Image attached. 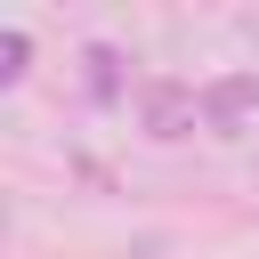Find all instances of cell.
Wrapping results in <instances>:
<instances>
[{
	"label": "cell",
	"instance_id": "6da1fadb",
	"mask_svg": "<svg viewBox=\"0 0 259 259\" xmlns=\"http://www.w3.org/2000/svg\"><path fill=\"white\" fill-rule=\"evenodd\" d=\"M138 121H146V138H186V130H202V89L194 81H170V73H154V81H138Z\"/></svg>",
	"mask_w": 259,
	"mask_h": 259
},
{
	"label": "cell",
	"instance_id": "7a4b0ae2",
	"mask_svg": "<svg viewBox=\"0 0 259 259\" xmlns=\"http://www.w3.org/2000/svg\"><path fill=\"white\" fill-rule=\"evenodd\" d=\"M251 105H259V73H219V81L202 89V130H210V138H235V130L251 121Z\"/></svg>",
	"mask_w": 259,
	"mask_h": 259
},
{
	"label": "cell",
	"instance_id": "3957f363",
	"mask_svg": "<svg viewBox=\"0 0 259 259\" xmlns=\"http://www.w3.org/2000/svg\"><path fill=\"white\" fill-rule=\"evenodd\" d=\"M81 65H89V97H97V105H113V97H121V49H105V40H97V49H81Z\"/></svg>",
	"mask_w": 259,
	"mask_h": 259
},
{
	"label": "cell",
	"instance_id": "277c9868",
	"mask_svg": "<svg viewBox=\"0 0 259 259\" xmlns=\"http://www.w3.org/2000/svg\"><path fill=\"white\" fill-rule=\"evenodd\" d=\"M24 57H32V40L8 24V32H0V89H16V81H24Z\"/></svg>",
	"mask_w": 259,
	"mask_h": 259
}]
</instances>
